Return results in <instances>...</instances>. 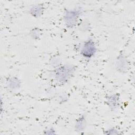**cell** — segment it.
<instances>
[{"label": "cell", "instance_id": "cell-1", "mask_svg": "<svg viewBox=\"0 0 135 135\" xmlns=\"http://www.w3.org/2000/svg\"><path fill=\"white\" fill-rule=\"evenodd\" d=\"M95 52V47L93 42L92 41H88L85 42L82 47V54L86 57L92 56Z\"/></svg>", "mask_w": 135, "mask_h": 135}]
</instances>
